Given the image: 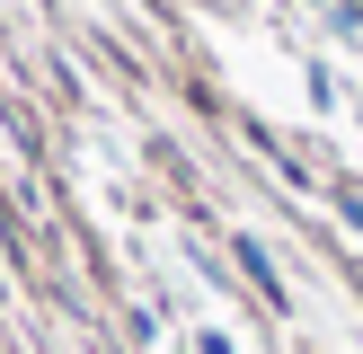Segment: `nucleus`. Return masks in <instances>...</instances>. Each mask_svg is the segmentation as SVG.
Masks as SVG:
<instances>
[{"mask_svg":"<svg viewBox=\"0 0 363 354\" xmlns=\"http://www.w3.org/2000/svg\"><path fill=\"white\" fill-rule=\"evenodd\" d=\"M230 257H240V275H248V283H257V292L284 310V275H275V257H266V239H257V230H240V239H230Z\"/></svg>","mask_w":363,"mask_h":354,"instance_id":"nucleus-1","label":"nucleus"},{"mask_svg":"<svg viewBox=\"0 0 363 354\" xmlns=\"http://www.w3.org/2000/svg\"><path fill=\"white\" fill-rule=\"evenodd\" d=\"M195 354H230V336L222 328H195Z\"/></svg>","mask_w":363,"mask_h":354,"instance_id":"nucleus-2","label":"nucleus"}]
</instances>
